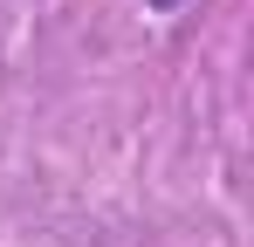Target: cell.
Here are the masks:
<instances>
[{"mask_svg":"<svg viewBox=\"0 0 254 247\" xmlns=\"http://www.w3.org/2000/svg\"><path fill=\"white\" fill-rule=\"evenodd\" d=\"M144 7H151V14H179L186 0H144Z\"/></svg>","mask_w":254,"mask_h":247,"instance_id":"cell-1","label":"cell"}]
</instances>
